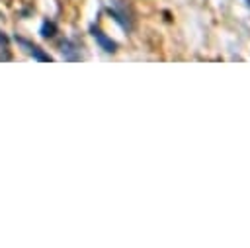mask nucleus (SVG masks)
<instances>
[{"label":"nucleus","mask_w":250,"mask_h":248,"mask_svg":"<svg viewBox=\"0 0 250 248\" xmlns=\"http://www.w3.org/2000/svg\"><path fill=\"white\" fill-rule=\"evenodd\" d=\"M94 37H98V41L104 45V49H105V51H115V43H113V41H109V39H105L100 31H96V33H94Z\"/></svg>","instance_id":"obj_2"},{"label":"nucleus","mask_w":250,"mask_h":248,"mask_svg":"<svg viewBox=\"0 0 250 248\" xmlns=\"http://www.w3.org/2000/svg\"><path fill=\"white\" fill-rule=\"evenodd\" d=\"M18 41H20V43H21V45H23V47L27 49V53H29V55H33V57H35L37 61H51V57H49V55L41 53V51H39V47L31 45L29 41H25V39H18Z\"/></svg>","instance_id":"obj_1"}]
</instances>
